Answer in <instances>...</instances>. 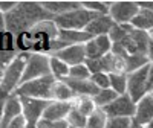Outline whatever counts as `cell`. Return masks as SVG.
<instances>
[{
    "mask_svg": "<svg viewBox=\"0 0 153 128\" xmlns=\"http://www.w3.org/2000/svg\"><path fill=\"white\" fill-rule=\"evenodd\" d=\"M49 20H55V17L45 9L42 2H35V0L19 2L16 9L5 14L6 31L11 32L12 35H19L22 32L31 31L37 24Z\"/></svg>",
    "mask_w": 153,
    "mask_h": 128,
    "instance_id": "1",
    "label": "cell"
},
{
    "mask_svg": "<svg viewBox=\"0 0 153 128\" xmlns=\"http://www.w3.org/2000/svg\"><path fill=\"white\" fill-rule=\"evenodd\" d=\"M28 57L29 54H19L16 60L3 70V76H2V81H0V90H3L9 95L16 93V90L22 84Z\"/></svg>",
    "mask_w": 153,
    "mask_h": 128,
    "instance_id": "2",
    "label": "cell"
},
{
    "mask_svg": "<svg viewBox=\"0 0 153 128\" xmlns=\"http://www.w3.org/2000/svg\"><path fill=\"white\" fill-rule=\"evenodd\" d=\"M55 84V78L52 75L43 76L38 79H32L22 84L16 95L19 96H26V98H34V99H43V101H52V87Z\"/></svg>",
    "mask_w": 153,
    "mask_h": 128,
    "instance_id": "3",
    "label": "cell"
},
{
    "mask_svg": "<svg viewBox=\"0 0 153 128\" xmlns=\"http://www.w3.org/2000/svg\"><path fill=\"white\" fill-rule=\"evenodd\" d=\"M97 15L100 14H95V12L89 11V9H84L83 6L80 9H75V11H71V12H66L60 17H55V24L58 29H63V31H86V28L89 26Z\"/></svg>",
    "mask_w": 153,
    "mask_h": 128,
    "instance_id": "4",
    "label": "cell"
},
{
    "mask_svg": "<svg viewBox=\"0 0 153 128\" xmlns=\"http://www.w3.org/2000/svg\"><path fill=\"white\" fill-rule=\"evenodd\" d=\"M20 101H22V116L26 121V128H37L38 122L43 119L45 110L51 101L34 99L26 96H20Z\"/></svg>",
    "mask_w": 153,
    "mask_h": 128,
    "instance_id": "5",
    "label": "cell"
},
{
    "mask_svg": "<svg viewBox=\"0 0 153 128\" xmlns=\"http://www.w3.org/2000/svg\"><path fill=\"white\" fill-rule=\"evenodd\" d=\"M49 60H51L49 55L29 54L26 67H25V73H23L22 84L51 75V64H49ZM22 84H20V85H22Z\"/></svg>",
    "mask_w": 153,
    "mask_h": 128,
    "instance_id": "6",
    "label": "cell"
},
{
    "mask_svg": "<svg viewBox=\"0 0 153 128\" xmlns=\"http://www.w3.org/2000/svg\"><path fill=\"white\" fill-rule=\"evenodd\" d=\"M149 67H150V64L143 67V69L136 70V72H133V73L127 75V95H129L136 104L144 96L149 95V87H147Z\"/></svg>",
    "mask_w": 153,
    "mask_h": 128,
    "instance_id": "7",
    "label": "cell"
},
{
    "mask_svg": "<svg viewBox=\"0 0 153 128\" xmlns=\"http://www.w3.org/2000/svg\"><path fill=\"white\" fill-rule=\"evenodd\" d=\"M139 5L133 0H117L110 3L109 17L117 24H129L139 12Z\"/></svg>",
    "mask_w": 153,
    "mask_h": 128,
    "instance_id": "8",
    "label": "cell"
},
{
    "mask_svg": "<svg viewBox=\"0 0 153 128\" xmlns=\"http://www.w3.org/2000/svg\"><path fill=\"white\" fill-rule=\"evenodd\" d=\"M106 116L109 119H118V118H126V119H133L136 113V102L129 95H120L110 105L103 108Z\"/></svg>",
    "mask_w": 153,
    "mask_h": 128,
    "instance_id": "9",
    "label": "cell"
},
{
    "mask_svg": "<svg viewBox=\"0 0 153 128\" xmlns=\"http://www.w3.org/2000/svg\"><path fill=\"white\" fill-rule=\"evenodd\" d=\"M149 43H150V34L149 32H143V31H138V29L133 28L132 32L127 35L121 43H117V44H121L129 55H143V57H147Z\"/></svg>",
    "mask_w": 153,
    "mask_h": 128,
    "instance_id": "10",
    "label": "cell"
},
{
    "mask_svg": "<svg viewBox=\"0 0 153 128\" xmlns=\"http://www.w3.org/2000/svg\"><path fill=\"white\" fill-rule=\"evenodd\" d=\"M19 50L16 47V35L5 31L0 34V70H5L16 60Z\"/></svg>",
    "mask_w": 153,
    "mask_h": 128,
    "instance_id": "11",
    "label": "cell"
},
{
    "mask_svg": "<svg viewBox=\"0 0 153 128\" xmlns=\"http://www.w3.org/2000/svg\"><path fill=\"white\" fill-rule=\"evenodd\" d=\"M51 57L60 58L61 61H65L69 67L78 66V64H84L86 60H87L84 44H72V46H68V47L58 50V52H55L54 55H51Z\"/></svg>",
    "mask_w": 153,
    "mask_h": 128,
    "instance_id": "12",
    "label": "cell"
},
{
    "mask_svg": "<svg viewBox=\"0 0 153 128\" xmlns=\"http://www.w3.org/2000/svg\"><path fill=\"white\" fill-rule=\"evenodd\" d=\"M112 46H113V43L109 38V35L94 37L84 44L86 57L87 58H103L112 52Z\"/></svg>",
    "mask_w": 153,
    "mask_h": 128,
    "instance_id": "13",
    "label": "cell"
},
{
    "mask_svg": "<svg viewBox=\"0 0 153 128\" xmlns=\"http://www.w3.org/2000/svg\"><path fill=\"white\" fill-rule=\"evenodd\" d=\"M133 125L146 128L153 121V98L150 95L144 96L136 104V113L133 116Z\"/></svg>",
    "mask_w": 153,
    "mask_h": 128,
    "instance_id": "14",
    "label": "cell"
},
{
    "mask_svg": "<svg viewBox=\"0 0 153 128\" xmlns=\"http://www.w3.org/2000/svg\"><path fill=\"white\" fill-rule=\"evenodd\" d=\"M42 5L54 17H60L66 12L81 8V2H76V0H43Z\"/></svg>",
    "mask_w": 153,
    "mask_h": 128,
    "instance_id": "15",
    "label": "cell"
},
{
    "mask_svg": "<svg viewBox=\"0 0 153 128\" xmlns=\"http://www.w3.org/2000/svg\"><path fill=\"white\" fill-rule=\"evenodd\" d=\"M19 116H22V101L20 96L12 93L8 96V101L5 104V110H3V118H2V124L0 128H6L14 119H17Z\"/></svg>",
    "mask_w": 153,
    "mask_h": 128,
    "instance_id": "16",
    "label": "cell"
},
{
    "mask_svg": "<svg viewBox=\"0 0 153 128\" xmlns=\"http://www.w3.org/2000/svg\"><path fill=\"white\" fill-rule=\"evenodd\" d=\"M71 110H72V102L51 101L49 105L45 110L43 119H48V121H66Z\"/></svg>",
    "mask_w": 153,
    "mask_h": 128,
    "instance_id": "17",
    "label": "cell"
},
{
    "mask_svg": "<svg viewBox=\"0 0 153 128\" xmlns=\"http://www.w3.org/2000/svg\"><path fill=\"white\" fill-rule=\"evenodd\" d=\"M115 26V21L109 15H97L89 26L86 28V32L92 37H100V35H109L112 28Z\"/></svg>",
    "mask_w": 153,
    "mask_h": 128,
    "instance_id": "18",
    "label": "cell"
},
{
    "mask_svg": "<svg viewBox=\"0 0 153 128\" xmlns=\"http://www.w3.org/2000/svg\"><path fill=\"white\" fill-rule=\"evenodd\" d=\"M69 87L74 90L75 96H89V98H94L98 92L100 88L91 81V79H84V81H75V79H65Z\"/></svg>",
    "mask_w": 153,
    "mask_h": 128,
    "instance_id": "19",
    "label": "cell"
},
{
    "mask_svg": "<svg viewBox=\"0 0 153 128\" xmlns=\"http://www.w3.org/2000/svg\"><path fill=\"white\" fill-rule=\"evenodd\" d=\"M103 61V72L112 75V73H126V58L118 57L115 54H107L101 58ZM127 75V73H126Z\"/></svg>",
    "mask_w": 153,
    "mask_h": 128,
    "instance_id": "20",
    "label": "cell"
},
{
    "mask_svg": "<svg viewBox=\"0 0 153 128\" xmlns=\"http://www.w3.org/2000/svg\"><path fill=\"white\" fill-rule=\"evenodd\" d=\"M130 24L135 29H138V31H143V32H149L150 34L153 31V11L141 8L139 12L135 15V18L130 21Z\"/></svg>",
    "mask_w": 153,
    "mask_h": 128,
    "instance_id": "21",
    "label": "cell"
},
{
    "mask_svg": "<svg viewBox=\"0 0 153 128\" xmlns=\"http://www.w3.org/2000/svg\"><path fill=\"white\" fill-rule=\"evenodd\" d=\"M91 38H94V37L89 35L86 31H63V29H60V32H58V40L63 41L66 46L86 44Z\"/></svg>",
    "mask_w": 153,
    "mask_h": 128,
    "instance_id": "22",
    "label": "cell"
},
{
    "mask_svg": "<svg viewBox=\"0 0 153 128\" xmlns=\"http://www.w3.org/2000/svg\"><path fill=\"white\" fill-rule=\"evenodd\" d=\"M75 93L69 87L66 81H55L52 87V101H60V102H72L75 99Z\"/></svg>",
    "mask_w": 153,
    "mask_h": 128,
    "instance_id": "23",
    "label": "cell"
},
{
    "mask_svg": "<svg viewBox=\"0 0 153 128\" xmlns=\"http://www.w3.org/2000/svg\"><path fill=\"white\" fill-rule=\"evenodd\" d=\"M72 107L76 110V111H80L83 116L89 118L92 113H95L98 108L95 105V102L92 98H89V96H76L74 101H72Z\"/></svg>",
    "mask_w": 153,
    "mask_h": 128,
    "instance_id": "24",
    "label": "cell"
},
{
    "mask_svg": "<svg viewBox=\"0 0 153 128\" xmlns=\"http://www.w3.org/2000/svg\"><path fill=\"white\" fill-rule=\"evenodd\" d=\"M49 64H51V75L55 78V81H65L69 78L71 67L65 61H61L60 58H55V57H51Z\"/></svg>",
    "mask_w": 153,
    "mask_h": 128,
    "instance_id": "25",
    "label": "cell"
},
{
    "mask_svg": "<svg viewBox=\"0 0 153 128\" xmlns=\"http://www.w3.org/2000/svg\"><path fill=\"white\" fill-rule=\"evenodd\" d=\"M150 64V60L143 55H127L126 57V73H133Z\"/></svg>",
    "mask_w": 153,
    "mask_h": 128,
    "instance_id": "26",
    "label": "cell"
},
{
    "mask_svg": "<svg viewBox=\"0 0 153 128\" xmlns=\"http://www.w3.org/2000/svg\"><path fill=\"white\" fill-rule=\"evenodd\" d=\"M118 96H120V95H117V93L112 90V88H106V90H100L92 99H94V102H95L97 108L103 110V108H106L107 105H110Z\"/></svg>",
    "mask_w": 153,
    "mask_h": 128,
    "instance_id": "27",
    "label": "cell"
},
{
    "mask_svg": "<svg viewBox=\"0 0 153 128\" xmlns=\"http://www.w3.org/2000/svg\"><path fill=\"white\" fill-rule=\"evenodd\" d=\"M133 26L129 23V24H117L115 23V26L112 28V31L109 32V38L112 40L113 44H117V43H121L124 38L129 35L132 32Z\"/></svg>",
    "mask_w": 153,
    "mask_h": 128,
    "instance_id": "28",
    "label": "cell"
},
{
    "mask_svg": "<svg viewBox=\"0 0 153 128\" xmlns=\"http://www.w3.org/2000/svg\"><path fill=\"white\" fill-rule=\"evenodd\" d=\"M110 88L117 95L127 93V75L126 73H112L110 75Z\"/></svg>",
    "mask_w": 153,
    "mask_h": 128,
    "instance_id": "29",
    "label": "cell"
},
{
    "mask_svg": "<svg viewBox=\"0 0 153 128\" xmlns=\"http://www.w3.org/2000/svg\"><path fill=\"white\" fill-rule=\"evenodd\" d=\"M112 2H101V0H89V2H81V6L84 9H89L100 15H109Z\"/></svg>",
    "mask_w": 153,
    "mask_h": 128,
    "instance_id": "30",
    "label": "cell"
},
{
    "mask_svg": "<svg viewBox=\"0 0 153 128\" xmlns=\"http://www.w3.org/2000/svg\"><path fill=\"white\" fill-rule=\"evenodd\" d=\"M107 121H109V118L106 116V113L98 108L95 113H92L91 116L87 118V122H86L84 128H106Z\"/></svg>",
    "mask_w": 153,
    "mask_h": 128,
    "instance_id": "31",
    "label": "cell"
},
{
    "mask_svg": "<svg viewBox=\"0 0 153 128\" xmlns=\"http://www.w3.org/2000/svg\"><path fill=\"white\" fill-rule=\"evenodd\" d=\"M91 72L86 67V64H78L74 66L69 70V79H75V81H84V79H91Z\"/></svg>",
    "mask_w": 153,
    "mask_h": 128,
    "instance_id": "32",
    "label": "cell"
},
{
    "mask_svg": "<svg viewBox=\"0 0 153 128\" xmlns=\"http://www.w3.org/2000/svg\"><path fill=\"white\" fill-rule=\"evenodd\" d=\"M66 122H68V125H69V127L84 128V127H86V122H87V118H86V116H83V114H81L80 111H76V110L72 107V110H71V113H69V116H68Z\"/></svg>",
    "mask_w": 153,
    "mask_h": 128,
    "instance_id": "33",
    "label": "cell"
},
{
    "mask_svg": "<svg viewBox=\"0 0 153 128\" xmlns=\"http://www.w3.org/2000/svg\"><path fill=\"white\" fill-rule=\"evenodd\" d=\"M91 81L100 88V90H106V88H110V75L106 72H100L91 76Z\"/></svg>",
    "mask_w": 153,
    "mask_h": 128,
    "instance_id": "34",
    "label": "cell"
},
{
    "mask_svg": "<svg viewBox=\"0 0 153 128\" xmlns=\"http://www.w3.org/2000/svg\"><path fill=\"white\" fill-rule=\"evenodd\" d=\"M133 121L126 119V118H118V119H109L106 128H132Z\"/></svg>",
    "mask_w": 153,
    "mask_h": 128,
    "instance_id": "35",
    "label": "cell"
},
{
    "mask_svg": "<svg viewBox=\"0 0 153 128\" xmlns=\"http://www.w3.org/2000/svg\"><path fill=\"white\" fill-rule=\"evenodd\" d=\"M84 64L89 69V72H91V75L103 72V61H101V58H87Z\"/></svg>",
    "mask_w": 153,
    "mask_h": 128,
    "instance_id": "36",
    "label": "cell"
},
{
    "mask_svg": "<svg viewBox=\"0 0 153 128\" xmlns=\"http://www.w3.org/2000/svg\"><path fill=\"white\" fill-rule=\"evenodd\" d=\"M37 128H69L66 121H48V119H42L38 122Z\"/></svg>",
    "mask_w": 153,
    "mask_h": 128,
    "instance_id": "37",
    "label": "cell"
},
{
    "mask_svg": "<svg viewBox=\"0 0 153 128\" xmlns=\"http://www.w3.org/2000/svg\"><path fill=\"white\" fill-rule=\"evenodd\" d=\"M17 5L19 2H16V0H0V9H2L3 14H8L12 9H16Z\"/></svg>",
    "mask_w": 153,
    "mask_h": 128,
    "instance_id": "38",
    "label": "cell"
},
{
    "mask_svg": "<svg viewBox=\"0 0 153 128\" xmlns=\"http://www.w3.org/2000/svg\"><path fill=\"white\" fill-rule=\"evenodd\" d=\"M8 96H9V93H6V92H3V90H0V124H2L3 110H5V104H6V101H8Z\"/></svg>",
    "mask_w": 153,
    "mask_h": 128,
    "instance_id": "39",
    "label": "cell"
},
{
    "mask_svg": "<svg viewBox=\"0 0 153 128\" xmlns=\"http://www.w3.org/2000/svg\"><path fill=\"white\" fill-rule=\"evenodd\" d=\"M6 128H26V121H25V118H23V116H19L17 119L12 121Z\"/></svg>",
    "mask_w": 153,
    "mask_h": 128,
    "instance_id": "40",
    "label": "cell"
},
{
    "mask_svg": "<svg viewBox=\"0 0 153 128\" xmlns=\"http://www.w3.org/2000/svg\"><path fill=\"white\" fill-rule=\"evenodd\" d=\"M147 87H149V95L153 92V61L150 63L149 67V76H147Z\"/></svg>",
    "mask_w": 153,
    "mask_h": 128,
    "instance_id": "41",
    "label": "cell"
},
{
    "mask_svg": "<svg viewBox=\"0 0 153 128\" xmlns=\"http://www.w3.org/2000/svg\"><path fill=\"white\" fill-rule=\"evenodd\" d=\"M139 8H146V9H152L153 11V0H141V2H138Z\"/></svg>",
    "mask_w": 153,
    "mask_h": 128,
    "instance_id": "42",
    "label": "cell"
},
{
    "mask_svg": "<svg viewBox=\"0 0 153 128\" xmlns=\"http://www.w3.org/2000/svg\"><path fill=\"white\" fill-rule=\"evenodd\" d=\"M6 31V21H5V14L0 9V34Z\"/></svg>",
    "mask_w": 153,
    "mask_h": 128,
    "instance_id": "43",
    "label": "cell"
},
{
    "mask_svg": "<svg viewBox=\"0 0 153 128\" xmlns=\"http://www.w3.org/2000/svg\"><path fill=\"white\" fill-rule=\"evenodd\" d=\"M147 57H149V60H150V63H152V61H153V40H150V43H149Z\"/></svg>",
    "mask_w": 153,
    "mask_h": 128,
    "instance_id": "44",
    "label": "cell"
},
{
    "mask_svg": "<svg viewBox=\"0 0 153 128\" xmlns=\"http://www.w3.org/2000/svg\"><path fill=\"white\" fill-rule=\"evenodd\" d=\"M146 128H153V121H152V122H150V124H149V125H147Z\"/></svg>",
    "mask_w": 153,
    "mask_h": 128,
    "instance_id": "45",
    "label": "cell"
},
{
    "mask_svg": "<svg viewBox=\"0 0 153 128\" xmlns=\"http://www.w3.org/2000/svg\"><path fill=\"white\" fill-rule=\"evenodd\" d=\"M2 76H3V70H0V81H2Z\"/></svg>",
    "mask_w": 153,
    "mask_h": 128,
    "instance_id": "46",
    "label": "cell"
},
{
    "mask_svg": "<svg viewBox=\"0 0 153 128\" xmlns=\"http://www.w3.org/2000/svg\"><path fill=\"white\" fill-rule=\"evenodd\" d=\"M150 40H153V31L150 32Z\"/></svg>",
    "mask_w": 153,
    "mask_h": 128,
    "instance_id": "47",
    "label": "cell"
},
{
    "mask_svg": "<svg viewBox=\"0 0 153 128\" xmlns=\"http://www.w3.org/2000/svg\"><path fill=\"white\" fill-rule=\"evenodd\" d=\"M150 96H152V98H153V92H152V93H150Z\"/></svg>",
    "mask_w": 153,
    "mask_h": 128,
    "instance_id": "48",
    "label": "cell"
},
{
    "mask_svg": "<svg viewBox=\"0 0 153 128\" xmlns=\"http://www.w3.org/2000/svg\"><path fill=\"white\" fill-rule=\"evenodd\" d=\"M69 128H75V127H69Z\"/></svg>",
    "mask_w": 153,
    "mask_h": 128,
    "instance_id": "49",
    "label": "cell"
}]
</instances>
